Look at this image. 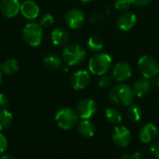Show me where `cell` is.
I'll list each match as a JSON object with an SVG mask.
<instances>
[{"instance_id": "cell-1", "label": "cell", "mask_w": 159, "mask_h": 159, "mask_svg": "<svg viewBox=\"0 0 159 159\" xmlns=\"http://www.w3.org/2000/svg\"><path fill=\"white\" fill-rule=\"evenodd\" d=\"M108 97L113 104L120 107H126L133 103L136 96L130 86L120 83L110 89Z\"/></svg>"}, {"instance_id": "cell-2", "label": "cell", "mask_w": 159, "mask_h": 159, "mask_svg": "<svg viewBox=\"0 0 159 159\" xmlns=\"http://www.w3.org/2000/svg\"><path fill=\"white\" fill-rule=\"evenodd\" d=\"M112 58L109 54L99 52L93 55L89 61V72L95 75H103L108 73L112 67Z\"/></svg>"}, {"instance_id": "cell-3", "label": "cell", "mask_w": 159, "mask_h": 159, "mask_svg": "<svg viewBox=\"0 0 159 159\" xmlns=\"http://www.w3.org/2000/svg\"><path fill=\"white\" fill-rule=\"evenodd\" d=\"M87 57L85 48L78 44L67 45L62 52V60L68 66L78 65L82 63Z\"/></svg>"}, {"instance_id": "cell-4", "label": "cell", "mask_w": 159, "mask_h": 159, "mask_svg": "<svg viewBox=\"0 0 159 159\" xmlns=\"http://www.w3.org/2000/svg\"><path fill=\"white\" fill-rule=\"evenodd\" d=\"M22 37L24 41L31 47H38L43 42V28L39 23L29 22L22 30Z\"/></svg>"}, {"instance_id": "cell-5", "label": "cell", "mask_w": 159, "mask_h": 159, "mask_svg": "<svg viewBox=\"0 0 159 159\" xmlns=\"http://www.w3.org/2000/svg\"><path fill=\"white\" fill-rule=\"evenodd\" d=\"M78 117L77 113L69 107H62L59 109L55 115L57 125L65 130L74 128L78 122Z\"/></svg>"}, {"instance_id": "cell-6", "label": "cell", "mask_w": 159, "mask_h": 159, "mask_svg": "<svg viewBox=\"0 0 159 159\" xmlns=\"http://www.w3.org/2000/svg\"><path fill=\"white\" fill-rule=\"evenodd\" d=\"M138 69L144 78L152 79L158 75L159 63L154 57L144 55L138 61Z\"/></svg>"}, {"instance_id": "cell-7", "label": "cell", "mask_w": 159, "mask_h": 159, "mask_svg": "<svg viewBox=\"0 0 159 159\" xmlns=\"http://www.w3.org/2000/svg\"><path fill=\"white\" fill-rule=\"evenodd\" d=\"M97 112V103L94 100L86 98L81 100L76 106V113L82 119H89Z\"/></svg>"}, {"instance_id": "cell-8", "label": "cell", "mask_w": 159, "mask_h": 159, "mask_svg": "<svg viewBox=\"0 0 159 159\" xmlns=\"http://www.w3.org/2000/svg\"><path fill=\"white\" fill-rule=\"evenodd\" d=\"M112 141L117 147H127L131 141V134L129 129L125 126H116L114 129Z\"/></svg>"}, {"instance_id": "cell-9", "label": "cell", "mask_w": 159, "mask_h": 159, "mask_svg": "<svg viewBox=\"0 0 159 159\" xmlns=\"http://www.w3.org/2000/svg\"><path fill=\"white\" fill-rule=\"evenodd\" d=\"M65 21L71 29H79L85 23V14L79 8H71L65 14Z\"/></svg>"}, {"instance_id": "cell-10", "label": "cell", "mask_w": 159, "mask_h": 159, "mask_svg": "<svg viewBox=\"0 0 159 159\" xmlns=\"http://www.w3.org/2000/svg\"><path fill=\"white\" fill-rule=\"evenodd\" d=\"M131 75H132V68L130 64L125 61H121L115 65L113 69L112 76L114 80L119 83H123L128 79H129Z\"/></svg>"}, {"instance_id": "cell-11", "label": "cell", "mask_w": 159, "mask_h": 159, "mask_svg": "<svg viewBox=\"0 0 159 159\" xmlns=\"http://www.w3.org/2000/svg\"><path fill=\"white\" fill-rule=\"evenodd\" d=\"M90 82V75L86 70L76 71L71 77V85L75 90H82Z\"/></svg>"}, {"instance_id": "cell-12", "label": "cell", "mask_w": 159, "mask_h": 159, "mask_svg": "<svg viewBox=\"0 0 159 159\" xmlns=\"http://www.w3.org/2000/svg\"><path fill=\"white\" fill-rule=\"evenodd\" d=\"M158 135V129L153 123L144 124L139 130L138 136L142 143H150L157 139Z\"/></svg>"}, {"instance_id": "cell-13", "label": "cell", "mask_w": 159, "mask_h": 159, "mask_svg": "<svg viewBox=\"0 0 159 159\" xmlns=\"http://www.w3.org/2000/svg\"><path fill=\"white\" fill-rule=\"evenodd\" d=\"M20 11L19 0H1L0 12L7 18H14Z\"/></svg>"}, {"instance_id": "cell-14", "label": "cell", "mask_w": 159, "mask_h": 159, "mask_svg": "<svg viewBox=\"0 0 159 159\" xmlns=\"http://www.w3.org/2000/svg\"><path fill=\"white\" fill-rule=\"evenodd\" d=\"M137 16L133 12L125 11L116 20V24L121 31L127 32L131 30L137 23Z\"/></svg>"}, {"instance_id": "cell-15", "label": "cell", "mask_w": 159, "mask_h": 159, "mask_svg": "<svg viewBox=\"0 0 159 159\" xmlns=\"http://www.w3.org/2000/svg\"><path fill=\"white\" fill-rule=\"evenodd\" d=\"M50 37H51V41H52L54 46H56V47H64L69 43L70 34L65 28L57 27L51 32Z\"/></svg>"}, {"instance_id": "cell-16", "label": "cell", "mask_w": 159, "mask_h": 159, "mask_svg": "<svg viewBox=\"0 0 159 159\" xmlns=\"http://www.w3.org/2000/svg\"><path fill=\"white\" fill-rule=\"evenodd\" d=\"M20 12L24 18L34 20L40 12L39 6L34 0H24L20 4Z\"/></svg>"}, {"instance_id": "cell-17", "label": "cell", "mask_w": 159, "mask_h": 159, "mask_svg": "<svg viewBox=\"0 0 159 159\" xmlns=\"http://www.w3.org/2000/svg\"><path fill=\"white\" fill-rule=\"evenodd\" d=\"M132 89H133V91H134V94L136 97L143 98V97H145L146 95H148V93L151 91L152 85L146 78H143V79L137 80L134 83Z\"/></svg>"}, {"instance_id": "cell-18", "label": "cell", "mask_w": 159, "mask_h": 159, "mask_svg": "<svg viewBox=\"0 0 159 159\" xmlns=\"http://www.w3.org/2000/svg\"><path fill=\"white\" fill-rule=\"evenodd\" d=\"M78 133L84 138H91L95 134V126L89 119H83L77 126Z\"/></svg>"}, {"instance_id": "cell-19", "label": "cell", "mask_w": 159, "mask_h": 159, "mask_svg": "<svg viewBox=\"0 0 159 159\" xmlns=\"http://www.w3.org/2000/svg\"><path fill=\"white\" fill-rule=\"evenodd\" d=\"M104 116H105V119L110 124H113V125H118L119 123H121L123 119L122 114L120 113V111L114 107L106 108L104 112Z\"/></svg>"}, {"instance_id": "cell-20", "label": "cell", "mask_w": 159, "mask_h": 159, "mask_svg": "<svg viewBox=\"0 0 159 159\" xmlns=\"http://www.w3.org/2000/svg\"><path fill=\"white\" fill-rule=\"evenodd\" d=\"M62 61L60 56L54 53H49L44 58V64L50 70H57L61 67Z\"/></svg>"}, {"instance_id": "cell-21", "label": "cell", "mask_w": 159, "mask_h": 159, "mask_svg": "<svg viewBox=\"0 0 159 159\" xmlns=\"http://www.w3.org/2000/svg\"><path fill=\"white\" fill-rule=\"evenodd\" d=\"M0 70L7 75H12L19 70V63L14 59H7L1 64Z\"/></svg>"}, {"instance_id": "cell-22", "label": "cell", "mask_w": 159, "mask_h": 159, "mask_svg": "<svg viewBox=\"0 0 159 159\" xmlns=\"http://www.w3.org/2000/svg\"><path fill=\"white\" fill-rule=\"evenodd\" d=\"M13 121L12 114L7 109H0V131L7 129Z\"/></svg>"}, {"instance_id": "cell-23", "label": "cell", "mask_w": 159, "mask_h": 159, "mask_svg": "<svg viewBox=\"0 0 159 159\" xmlns=\"http://www.w3.org/2000/svg\"><path fill=\"white\" fill-rule=\"evenodd\" d=\"M127 116L132 122H138L142 119L143 110L137 104H130L127 110Z\"/></svg>"}, {"instance_id": "cell-24", "label": "cell", "mask_w": 159, "mask_h": 159, "mask_svg": "<svg viewBox=\"0 0 159 159\" xmlns=\"http://www.w3.org/2000/svg\"><path fill=\"white\" fill-rule=\"evenodd\" d=\"M88 48L92 52H99L103 48V41L99 36H90L88 40Z\"/></svg>"}, {"instance_id": "cell-25", "label": "cell", "mask_w": 159, "mask_h": 159, "mask_svg": "<svg viewBox=\"0 0 159 159\" xmlns=\"http://www.w3.org/2000/svg\"><path fill=\"white\" fill-rule=\"evenodd\" d=\"M54 23V18L51 14L47 13L45 15H43L40 19V22L39 24L42 26V28H49L53 25Z\"/></svg>"}, {"instance_id": "cell-26", "label": "cell", "mask_w": 159, "mask_h": 159, "mask_svg": "<svg viewBox=\"0 0 159 159\" xmlns=\"http://www.w3.org/2000/svg\"><path fill=\"white\" fill-rule=\"evenodd\" d=\"M113 81H114L113 76L105 74L103 75H101V77L98 81V85H99V87H101L102 89H106V88H109L113 84Z\"/></svg>"}, {"instance_id": "cell-27", "label": "cell", "mask_w": 159, "mask_h": 159, "mask_svg": "<svg viewBox=\"0 0 159 159\" xmlns=\"http://www.w3.org/2000/svg\"><path fill=\"white\" fill-rule=\"evenodd\" d=\"M131 5V0H116L115 2V7L119 11H127Z\"/></svg>"}, {"instance_id": "cell-28", "label": "cell", "mask_w": 159, "mask_h": 159, "mask_svg": "<svg viewBox=\"0 0 159 159\" xmlns=\"http://www.w3.org/2000/svg\"><path fill=\"white\" fill-rule=\"evenodd\" d=\"M7 148V140L4 134L0 132V155L4 154Z\"/></svg>"}, {"instance_id": "cell-29", "label": "cell", "mask_w": 159, "mask_h": 159, "mask_svg": "<svg viewBox=\"0 0 159 159\" xmlns=\"http://www.w3.org/2000/svg\"><path fill=\"white\" fill-rule=\"evenodd\" d=\"M150 151H151L152 155H153L156 158L159 159V141L155 142V143L151 145Z\"/></svg>"}, {"instance_id": "cell-30", "label": "cell", "mask_w": 159, "mask_h": 159, "mask_svg": "<svg viewBox=\"0 0 159 159\" xmlns=\"http://www.w3.org/2000/svg\"><path fill=\"white\" fill-rule=\"evenodd\" d=\"M8 105V98L6 94L0 93V109H6Z\"/></svg>"}, {"instance_id": "cell-31", "label": "cell", "mask_w": 159, "mask_h": 159, "mask_svg": "<svg viewBox=\"0 0 159 159\" xmlns=\"http://www.w3.org/2000/svg\"><path fill=\"white\" fill-rule=\"evenodd\" d=\"M132 4L135 5L136 7H146L148 6L152 0H131Z\"/></svg>"}, {"instance_id": "cell-32", "label": "cell", "mask_w": 159, "mask_h": 159, "mask_svg": "<svg viewBox=\"0 0 159 159\" xmlns=\"http://www.w3.org/2000/svg\"><path fill=\"white\" fill-rule=\"evenodd\" d=\"M0 159H15V157H12L11 155H3V156L0 157Z\"/></svg>"}, {"instance_id": "cell-33", "label": "cell", "mask_w": 159, "mask_h": 159, "mask_svg": "<svg viewBox=\"0 0 159 159\" xmlns=\"http://www.w3.org/2000/svg\"><path fill=\"white\" fill-rule=\"evenodd\" d=\"M2 81H3V73H2V71L0 70V85L2 84Z\"/></svg>"}, {"instance_id": "cell-34", "label": "cell", "mask_w": 159, "mask_h": 159, "mask_svg": "<svg viewBox=\"0 0 159 159\" xmlns=\"http://www.w3.org/2000/svg\"><path fill=\"white\" fill-rule=\"evenodd\" d=\"M156 85L159 88V75H157V78H156Z\"/></svg>"}, {"instance_id": "cell-35", "label": "cell", "mask_w": 159, "mask_h": 159, "mask_svg": "<svg viewBox=\"0 0 159 159\" xmlns=\"http://www.w3.org/2000/svg\"><path fill=\"white\" fill-rule=\"evenodd\" d=\"M82 3H84V4H86V3H89V2H91V1H93V0H80Z\"/></svg>"}, {"instance_id": "cell-36", "label": "cell", "mask_w": 159, "mask_h": 159, "mask_svg": "<svg viewBox=\"0 0 159 159\" xmlns=\"http://www.w3.org/2000/svg\"><path fill=\"white\" fill-rule=\"evenodd\" d=\"M157 105H158V106H159V101H158V102H157Z\"/></svg>"}, {"instance_id": "cell-37", "label": "cell", "mask_w": 159, "mask_h": 159, "mask_svg": "<svg viewBox=\"0 0 159 159\" xmlns=\"http://www.w3.org/2000/svg\"><path fill=\"white\" fill-rule=\"evenodd\" d=\"M158 40H159V39H158Z\"/></svg>"}]
</instances>
